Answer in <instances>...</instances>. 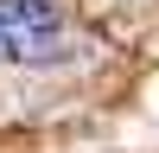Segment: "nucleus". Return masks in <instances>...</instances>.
<instances>
[{"label": "nucleus", "mask_w": 159, "mask_h": 153, "mask_svg": "<svg viewBox=\"0 0 159 153\" xmlns=\"http://www.w3.org/2000/svg\"><path fill=\"white\" fill-rule=\"evenodd\" d=\"M64 32V0H0V58L38 64Z\"/></svg>", "instance_id": "nucleus-1"}]
</instances>
